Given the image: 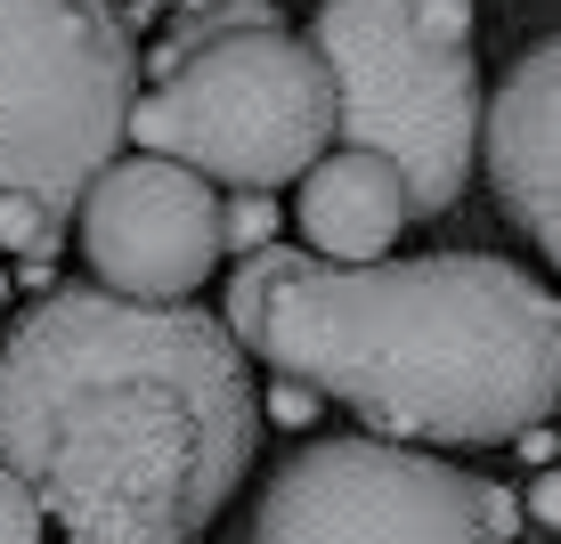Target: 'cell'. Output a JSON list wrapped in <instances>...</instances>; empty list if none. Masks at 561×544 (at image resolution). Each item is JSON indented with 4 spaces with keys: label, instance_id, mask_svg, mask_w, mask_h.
Listing matches in <instances>:
<instances>
[{
    "label": "cell",
    "instance_id": "2",
    "mask_svg": "<svg viewBox=\"0 0 561 544\" xmlns=\"http://www.w3.org/2000/svg\"><path fill=\"white\" fill-rule=\"evenodd\" d=\"M253 358L294 391L342 398L391 447H496L553 415L561 309L496 252L309 261L268 301Z\"/></svg>",
    "mask_w": 561,
    "mask_h": 544
},
{
    "label": "cell",
    "instance_id": "9",
    "mask_svg": "<svg viewBox=\"0 0 561 544\" xmlns=\"http://www.w3.org/2000/svg\"><path fill=\"white\" fill-rule=\"evenodd\" d=\"M294 211H301V236L318 252H334V268H366L408 228V187H399V171L382 163V154L334 147V154H318V163L301 171Z\"/></svg>",
    "mask_w": 561,
    "mask_h": 544
},
{
    "label": "cell",
    "instance_id": "11",
    "mask_svg": "<svg viewBox=\"0 0 561 544\" xmlns=\"http://www.w3.org/2000/svg\"><path fill=\"white\" fill-rule=\"evenodd\" d=\"M277 244V196H220V252Z\"/></svg>",
    "mask_w": 561,
    "mask_h": 544
},
{
    "label": "cell",
    "instance_id": "3",
    "mask_svg": "<svg viewBox=\"0 0 561 544\" xmlns=\"http://www.w3.org/2000/svg\"><path fill=\"white\" fill-rule=\"evenodd\" d=\"M139 49L114 0H0V252L66 236L90 180L123 163Z\"/></svg>",
    "mask_w": 561,
    "mask_h": 544
},
{
    "label": "cell",
    "instance_id": "4",
    "mask_svg": "<svg viewBox=\"0 0 561 544\" xmlns=\"http://www.w3.org/2000/svg\"><path fill=\"white\" fill-rule=\"evenodd\" d=\"M130 130L204 187L268 196L334 147V99L309 42L277 25V9L220 0L154 49V82L130 99Z\"/></svg>",
    "mask_w": 561,
    "mask_h": 544
},
{
    "label": "cell",
    "instance_id": "7",
    "mask_svg": "<svg viewBox=\"0 0 561 544\" xmlns=\"http://www.w3.org/2000/svg\"><path fill=\"white\" fill-rule=\"evenodd\" d=\"M82 252L114 301H187L220 268V196L163 154L106 163L82 196Z\"/></svg>",
    "mask_w": 561,
    "mask_h": 544
},
{
    "label": "cell",
    "instance_id": "10",
    "mask_svg": "<svg viewBox=\"0 0 561 544\" xmlns=\"http://www.w3.org/2000/svg\"><path fill=\"white\" fill-rule=\"evenodd\" d=\"M309 268V252H294V244H261V252H244L237 261V277H228V309H220V325H228V342L253 358V334H261V317H268V301L285 293Z\"/></svg>",
    "mask_w": 561,
    "mask_h": 544
},
{
    "label": "cell",
    "instance_id": "13",
    "mask_svg": "<svg viewBox=\"0 0 561 544\" xmlns=\"http://www.w3.org/2000/svg\"><path fill=\"white\" fill-rule=\"evenodd\" d=\"M180 9H187V16H196V9H220V0H180Z\"/></svg>",
    "mask_w": 561,
    "mask_h": 544
},
{
    "label": "cell",
    "instance_id": "12",
    "mask_svg": "<svg viewBox=\"0 0 561 544\" xmlns=\"http://www.w3.org/2000/svg\"><path fill=\"white\" fill-rule=\"evenodd\" d=\"M42 529H49V520H42V504L16 488L9 472H0V544H42Z\"/></svg>",
    "mask_w": 561,
    "mask_h": 544
},
{
    "label": "cell",
    "instance_id": "1",
    "mask_svg": "<svg viewBox=\"0 0 561 544\" xmlns=\"http://www.w3.org/2000/svg\"><path fill=\"white\" fill-rule=\"evenodd\" d=\"M261 447L244 349L187 301L66 285L0 342V472L66 544H187Z\"/></svg>",
    "mask_w": 561,
    "mask_h": 544
},
{
    "label": "cell",
    "instance_id": "8",
    "mask_svg": "<svg viewBox=\"0 0 561 544\" xmlns=\"http://www.w3.org/2000/svg\"><path fill=\"white\" fill-rule=\"evenodd\" d=\"M553 130H561V49L537 42L520 66L505 73V90L489 99V114H480V139L472 154L489 163L496 196H505V220L529 228L537 252L561 244V211H553Z\"/></svg>",
    "mask_w": 561,
    "mask_h": 544
},
{
    "label": "cell",
    "instance_id": "6",
    "mask_svg": "<svg viewBox=\"0 0 561 544\" xmlns=\"http://www.w3.org/2000/svg\"><path fill=\"white\" fill-rule=\"evenodd\" d=\"M513 496L448 455L391 439H318L268 479L253 544H505Z\"/></svg>",
    "mask_w": 561,
    "mask_h": 544
},
{
    "label": "cell",
    "instance_id": "5",
    "mask_svg": "<svg viewBox=\"0 0 561 544\" xmlns=\"http://www.w3.org/2000/svg\"><path fill=\"white\" fill-rule=\"evenodd\" d=\"M309 57L334 99V139L399 171L408 220L448 211L480 139L472 0H318Z\"/></svg>",
    "mask_w": 561,
    "mask_h": 544
}]
</instances>
